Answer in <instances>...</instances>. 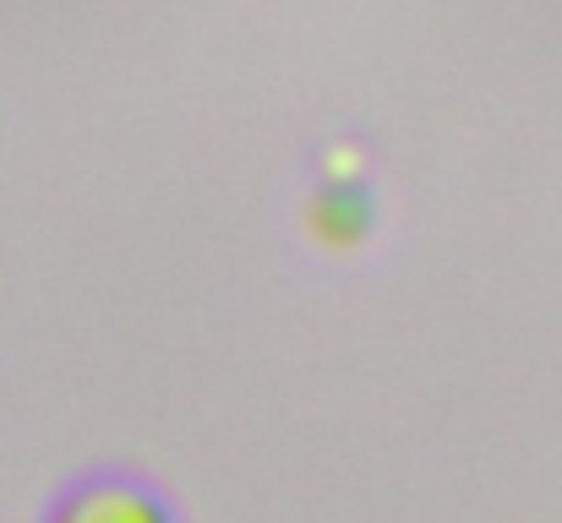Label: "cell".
Wrapping results in <instances>:
<instances>
[{
	"mask_svg": "<svg viewBox=\"0 0 562 523\" xmlns=\"http://www.w3.org/2000/svg\"><path fill=\"white\" fill-rule=\"evenodd\" d=\"M44 523H181L170 497L137 475V469H88L77 480H66L49 508H44Z\"/></svg>",
	"mask_w": 562,
	"mask_h": 523,
	"instance_id": "6da1fadb",
	"label": "cell"
}]
</instances>
